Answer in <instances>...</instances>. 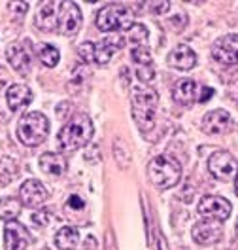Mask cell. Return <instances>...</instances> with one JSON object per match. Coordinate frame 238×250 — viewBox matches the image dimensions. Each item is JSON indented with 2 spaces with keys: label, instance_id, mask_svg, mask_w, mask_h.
<instances>
[{
  "label": "cell",
  "instance_id": "cell-15",
  "mask_svg": "<svg viewBox=\"0 0 238 250\" xmlns=\"http://www.w3.org/2000/svg\"><path fill=\"white\" fill-rule=\"evenodd\" d=\"M130 57L136 64V76L140 82L147 83L155 78V68H153V57H151V51L146 46L132 47L130 51Z\"/></svg>",
  "mask_w": 238,
  "mask_h": 250
},
{
  "label": "cell",
  "instance_id": "cell-12",
  "mask_svg": "<svg viewBox=\"0 0 238 250\" xmlns=\"http://www.w3.org/2000/svg\"><path fill=\"white\" fill-rule=\"evenodd\" d=\"M223 237V224L220 220H201L193 228V239L199 245H214Z\"/></svg>",
  "mask_w": 238,
  "mask_h": 250
},
{
  "label": "cell",
  "instance_id": "cell-31",
  "mask_svg": "<svg viewBox=\"0 0 238 250\" xmlns=\"http://www.w3.org/2000/svg\"><path fill=\"white\" fill-rule=\"evenodd\" d=\"M8 6H10V8H14V12L19 14V16H23V14L29 10V4H27V2H10Z\"/></svg>",
  "mask_w": 238,
  "mask_h": 250
},
{
  "label": "cell",
  "instance_id": "cell-16",
  "mask_svg": "<svg viewBox=\"0 0 238 250\" xmlns=\"http://www.w3.org/2000/svg\"><path fill=\"white\" fill-rule=\"evenodd\" d=\"M231 127H233V118L227 110H212L202 118V131L208 135H221L231 131Z\"/></svg>",
  "mask_w": 238,
  "mask_h": 250
},
{
  "label": "cell",
  "instance_id": "cell-3",
  "mask_svg": "<svg viewBox=\"0 0 238 250\" xmlns=\"http://www.w3.org/2000/svg\"><path fill=\"white\" fill-rule=\"evenodd\" d=\"M147 176L153 186L159 189H168L174 188L182 178V165L170 156H157L153 157L147 165Z\"/></svg>",
  "mask_w": 238,
  "mask_h": 250
},
{
  "label": "cell",
  "instance_id": "cell-28",
  "mask_svg": "<svg viewBox=\"0 0 238 250\" xmlns=\"http://www.w3.org/2000/svg\"><path fill=\"white\" fill-rule=\"evenodd\" d=\"M78 53L85 62L95 61V44H93V42H83V44H79Z\"/></svg>",
  "mask_w": 238,
  "mask_h": 250
},
{
  "label": "cell",
  "instance_id": "cell-34",
  "mask_svg": "<svg viewBox=\"0 0 238 250\" xmlns=\"http://www.w3.org/2000/svg\"><path fill=\"white\" fill-rule=\"evenodd\" d=\"M235 189H237V195H238V174H237V182H235Z\"/></svg>",
  "mask_w": 238,
  "mask_h": 250
},
{
  "label": "cell",
  "instance_id": "cell-33",
  "mask_svg": "<svg viewBox=\"0 0 238 250\" xmlns=\"http://www.w3.org/2000/svg\"><path fill=\"white\" fill-rule=\"evenodd\" d=\"M157 241H159V250H166V243L163 241V237H161V233H157Z\"/></svg>",
  "mask_w": 238,
  "mask_h": 250
},
{
  "label": "cell",
  "instance_id": "cell-35",
  "mask_svg": "<svg viewBox=\"0 0 238 250\" xmlns=\"http://www.w3.org/2000/svg\"><path fill=\"white\" fill-rule=\"evenodd\" d=\"M237 235H238V220H237Z\"/></svg>",
  "mask_w": 238,
  "mask_h": 250
},
{
  "label": "cell",
  "instance_id": "cell-7",
  "mask_svg": "<svg viewBox=\"0 0 238 250\" xmlns=\"http://www.w3.org/2000/svg\"><path fill=\"white\" fill-rule=\"evenodd\" d=\"M208 171L212 172L218 180H233L238 174V163L233 154L227 150H218L208 159Z\"/></svg>",
  "mask_w": 238,
  "mask_h": 250
},
{
  "label": "cell",
  "instance_id": "cell-2",
  "mask_svg": "<svg viewBox=\"0 0 238 250\" xmlns=\"http://www.w3.org/2000/svg\"><path fill=\"white\" fill-rule=\"evenodd\" d=\"M93 139V122L87 114H76L64 125L57 137V142L64 152H74L81 146H87Z\"/></svg>",
  "mask_w": 238,
  "mask_h": 250
},
{
  "label": "cell",
  "instance_id": "cell-30",
  "mask_svg": "<svg viewBox=\"0 0 238 250\" xmlns=\"http://www.w3.org/2000/svg\"><path fill=\"white\" fill-rule=\"evenodd\" d=\"M66 207H68V208H76V210H81V208L85 207V201H83L79 195H70V199H68Z\"/></svg>",
  "mask_w": 238,
  "mask_h": 250
},
{
  "label": "cell",
  "instance_id": "cell-8",
  "mask_svg": "<svg viewBox=\"0 0 238 250\" xmlns=\"http://www.w3.org/2000/svg\"><path fill=\"white\" fill-rule=\"evenodd\" d=\"M197 210H199V214L204 216V218L225 222V220L231 216L233 207H231V203H229L225 197H220V195H204V197L199 201Z\"/></svg>",
  "mask_w": 238,
  "mask_h": 250
},
{
  "label": "cell",
  "instance_id": "cell-6",
  "mask_svg": "<svg viewBox=\"0 0 238 250\" xmlns=\"http://www.w3.org/2000/svg\"><path fill=\"white\" fill-rule=\"evenodd\" d=\"M172 97L180 104H191V103H206L214 97L212 87H204L193 80H180L172 87Z\"/></svg>",
  "mask_w": 238,
  "mask_h": 250
},
{
  "label": "cell",
  "instance_id": "cell-23",
  "mask_svg": "<svg viewBox=\"0 0 238 250\" xmlns=\"http://www.w3.org/2000/svg\"><path fill=\"white\" fill-rule=\"evenodd\" d=\"M21 212V203L16 197H4L0 199V220L4 222H12L16 220Z\"/></svg>",
  "mask_w": 238,
  "mask_h": 250
},
{
  "label": "cell",
  "instance_id": "cell-18",
  "mask_svg": "<svg viewBox=\"0 0 238 250\" xmlns=\"http://www.w3.org/2000/svg\"><path fill=\"white\" fill-rule=\"evenodd\" d=\"M125 46V38L119 34H110L104 40H100L98 44H95V61L98 64H108L113 57L115 51L123 49Z\"/></svg>",
  "mask_w": 238,
  "mask_h": 250
},
{
  "label": "cell",
  "instance_id": "cell-32",
  "mask_svg": "<svg viewBox=\"0 0 238 250\" xmlns=\"http://www.w3.org/2000/svg\"><path fill=\"white\" fill-rule=\"evenodd\" d=\"M106 250H115V241H113V231H108V239H106Z\"/></svg>",
  "mask_w": 238,
  "mask_h": 250
},
{
  "label": "cell",
  "instance_id": "cell-11",
  "mask_svg": "<svg viewBox=\"0 0 238 250\" xmlns=\"http://www.w3.org/2000/svg\"><path fill=\"white\" fill-rule=\"evenodd\" d=\"M212 57L221 64H238V34H227L212 44Z\"/></svg>",
  "mask_w": 238,
  "mask_h": 250
},
{
  "label": "cell",
  "instance_id": "cell-25",
  "mask_svg": "<svg viewBox=\"0 0 238 250\" xmlns=\"http://www.w3.org/2000/svg\"><path fill=\"white\" fill-rule=\"evenodd\" d=\"M17 174V165L14 159L10 157H2L0 159V184H8L16 178Z\"/></svg>",
  "mask_w": 238,
  "mask_h": 250
},
{
  "label": "cell",
  "instance_id": "cell-17",
  "mask_svg": "<svg viewBox=\"0 0 238 250\" xmlns=\"http://www.w3.org/2000/svg\"><path fill=\"white\" fill-rule=\"evenodd\" d=\"M19 197H21L23 205H27V207H40L49 197V191L40 180L31 178V180L23 182V186L19 189Z\"/></svg>",
  "mask_w": 238,
  "mask_h": 250
},
{
  "label": "cell",
  "instance_id": "cell-19",
  "mask_svg": "<svg viewBox=\"0 0 238 250\" xmlns=\"http://www.w3.org/2000/svg\"><path fill=\"white\" fill-rule=\"evenodd\" d=\"M166 62H168L170 68L187 72L191 68H195V64H197V55H195V51H193L189 46L180 44V46H176L174 49L168 53Z\"/></svg>",
  "mask_w": 238,
  "mask_h": 250
},
{
  "label": "cell",
  "instance_id": "cell-26",
  "mask_svg": "<svg viewBox=\"0 0 238 250\" xmlns=\"http://www.w3.org/2000/svg\"><path fill=\"white\" fill-rule=\"evenodd\" d=\"M113 156H115L117 163H119L123 169H127L128 163H130V152H128L127 144L123 141H119V139L113 141Z\"/></svg>",
  "mask_w": 238,
  "mask_h": 250
},
{
  "label": "cell",
  "instance_id": "cell-5",
  "mask_svg": "<svg viewBox=\"0 0 238 250\" xmlns=\"http://www.w3.org/2000/svg\"><path fill=\"white\" fill-rule=\"evenodd\" d=\"M134 25V16L123 4H106L96 14V27L104 32L130 31Z\"/></svg>",
  "mask_w": 238,
  "mask_h": 250
},
{
  "label": "cell",
  "instance_id": "cell-29",
  "mask_svg": "<svg viewBox=\"0 0 238 250\" xmlns=\"http://www.w3.org/2000/svg\"><path fill=\"white\" fill-rule=\"evenodd\" d=\"M147 8H149V12L151 14H166L168 12V8H170V2H147L146 4Z\"/></svg>",
  "mask_w": 238,
  "mask_h": 250
},
{
  "label": "cell",
  "instance_id": "cell-27",
  "mask_svg": "<svg viewBox=\"0 0 238 250\" xmlns=\"http://www.w3.org/2000/svg\"><path fill=\"white\" fill-rule=\"evenodd\" d=\"M147 36H149V31H147V27L142 25V23H134L132 29L128 31V40L134 44V47L144 46V42L147 40Z\"/></svg>",
  "mask_w": 238,
  "mask_h": 250
},
{
  "label": "cell",
  "instance_id": "cell-13",
  "mask_svg": "<svg viewBox=\"0 0 238 250\" xmlns=\"http://www.w3.org/2000/svg\"><path fill=\"white\" fill-rule=\"evenodd\" d=\"M81 10L76 2H63L59 17V32L64 36H74L81 27Z\"/></svg>",
  "mask_w": 238,
  "mask_h": 250
},
{
  "label": "cell",
  "instance_id": "cell-9",
  "mask_svg": "<svg viewBox=\"0 0 238 250\" xmlns=\"http://www.w3.org/2000/svg\"><path fill=\"white\" fill-rule=\"evenodd\" d=\"M6 57L10 64L19 70L21 74H25L29 68H31L32 62V44L31 40L23 38V40H17L14 44H10L8 49H6Z\"/></svg>",
  "mask_w": 238,
  "mask_h": 250
},
{
  "label": "cell",
  "instance_id": "cell-1",
  "mask_svg": "<svg viewBox=\"0 0 238 250\" xmlns=\"http://www.w3.org/2000/svg\"><path fill=\"white\" fill-rule=\"evenodd\" d=\"M159 106L157 91L149 85H136L132 89V118L144 135L153 129Z\"/></svg>",
  "mask_w": 238,
  "mask_h": 250
},
{
  "label": "cell",
  "instance_id": "cell-4",
  "mask_svg": "<svg viewBox=\"0 0 238 250\" xmlns=\"http://www.w3.org/2000/svg\"><path fill=\"white\" fill-rule=\"evenodd\" d=\"M49 120L42 112H29L17 124V137L25 146H40L48 139Z\"/></svg>",
  "mask_w": 238,
  "mask_h": 250
},
{
  "label": "cell",
  "instance_id": "cell-24",
  "mask_svg": "<svg viewBox=\"0 0 238 250\" xmlns=\"http://www.w3.org/2000/svg\"><path fill=\"white\" fill-rule=\"evenodd\" d=\"M36 49H38V57H40V61L44 62L48 68L57 66L59 57H61V53H59V49H57V47L51 46V44H40Z\"/></svg>",
  "mask_w": 238,
  "mask_h": 250
},
{
  "label": "cell",
  "instance_id": "cell-21",
  "mask_svg": "<svg viewBox=\"0 0 238 250\" xmlns=\"http://www.w3.org/2000/svg\"><path fill=\"white\" fill-rule=\"evenodd\" d=\"M40 169L44 174H48L51 178H57V176H63L66 172V159L59 154H53L48 152L40 157Z\"/></svg>",
  "mask_w": 238,
  "mask_h": 250
},
{
  "label": "cell",
  "instance_id": "cell-10",
  "mask_svg": "<svg viewBox=\"0 0 238 250\" xmlns=\"http://www.w3.org/2000/svg\"><path fill=\"white\" fill-rule=\"evenodd\" d=\"M61 8H63V2H57V0L44 2V4L40 6V10L36 12V16H34V23H36V27L44 32L57 31V29H59Z\"/></svg>",
  "mask_w": 238,
  "mask_h": 250
},
{
  "label": "cell",
  "instance_id": "cell-14",
  "mask_svg": "<svg viewBox=\"0 0 238 250\" xmlns=\"http://www.w3.org/2000/svg\"><path fill=\"white\" fill-rule=\"evenodd\" d=\"M29 229L19 224L16 220L12 222H6V228H4V245L6 250H25L29 247L31 239H29Z\"/></svg>",
  "mask_w": 238,
  "mask_h": 250
},
{
  "label": "cell",
  "instance_id": "cell-22",
  "mask_svg": "<svg viewBox=\"0 0 238 250\" xmlns=\"http://www.w3.org/2000/svg\"><path fill=\"white\" fill-rule=\"evenodd\" d=\"M55 243L61 250H76V247L79 245V233L76 228L64 226L61 228L57 235H55Z\"/></svg>",
  "mask_w": 238,
  "mask_h": 250
},
{
  "label": "cell",
  "instance_id": "cell-20",
  "mask_svg": "<svg viewBox=\"0 0 238 250\" xmlns=\"http://www.w3.org/2000/svg\"><path fill=\"white\" fill-rule=\"evenodd\" d=\"M32 91L29 85H23V83H14L8 87L6 91V101H8V106L14 112H19L25 106H29L32 103Z\"/></svg>",
  "mask_w": 238,
  "mask_h": 250
}]
</instances>
